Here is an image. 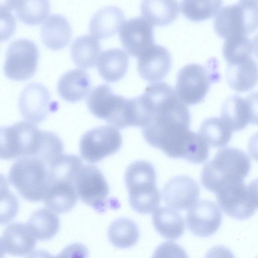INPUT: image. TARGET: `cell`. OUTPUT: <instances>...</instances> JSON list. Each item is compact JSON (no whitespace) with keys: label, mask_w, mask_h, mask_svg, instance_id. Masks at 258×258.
Segmentation results:
<instances>
[{"label":"cell","mask_w":258,"mask_h":258,"mask_svg":"<svg viewBox=\"0 0 258 258\" xmlns=\"http://www.w3.org/2000/svg\"><path fill=\"white\" fill-rule=\"evenodd\" d=\"M143 116L142 132L152 146L168 156L177 157L191 133L190 116L175 91L165 82L148 86L138 97Z\"/></svg>","instance_id":"cell-1"},{"label":"cell","mask_w":258,"mask_h":258,"mask_svg":"<svg viewBox=\"0 0 258 258\" xmlns=\"http://www.w3.org/2000/svg\"><path fill=\"white\" fill-rule=\"evenodd\" d=\"M250 168V160L245 152L234 147L223 148L204 165L201 183L207 189L216 194L227 183L244 180Z\"/></svg>","instance_id":"cell-2"},{"label":"cell","mask_w":258,"mask_h":258,"mask_svg":"<svg viewBox=\"0 0 258 258\" xmlns=\"http://www.w3.org/2000/svg\"><path fill=\"white\" fill-rule=\"evenodd\" d=\"M124 179L132 209L142 214L154 211L160 204L161 195L156 185L153 166L146 161H135L127 168Z\"/></svg>","instance_id":"cell-3"},{"label":"cell","mask_w":258,"mask_h":258,"mask_svg":"<svg viewBox=\"0 0 258 258\" xmlns=\"http://www.w3.org/2000/svg\"><path fill=\"white\" fill-rule=\"evenodd\" d=\"M87 104L93 115L105 120L116 128L135 126L134 98L127 99L114 94L107 85H100L94 88L87 99Z\"/></svg>","instance_id":"cell-4"},{"label":"cell","mask_w":258,"mask_h":258,"mask_svg":"<svg viewBox=\"0 0 258 258\" xmlns=\"http://www.w3.org/2000/svg\"><path fill=\"white\" fill-rule=\"evenodd\" d=\"M8 178L24 199L31 202L43 200L48 186V167L39 158L20 157L12 164Z\"/></svg>","instance_id":"cell-5"},{"label":"cell","mask_w":258,"mask_h":258,"mask_svg":"<svg viewBox=\"0 0 258 258\" xmlns=\"http://www.w3.org/2000/svg\"><path fill=\"white\" fill-rule=\"evenodd\" d=\"M217 65L212 60L206 66L190 63L179 71L175 91L181 102L191 105L203 100L211 84L219 79Z\"/></svg>","instance_id":"cell-6"},{"label":"cell","mask_w":258,"mask_h":258,"mask_svg":"<svg viewBox=\"0 0 258 258\" xmlns=\"http://www.w3.org/2000/svg\"><path fill=\"white\" fill-rule=\"evenodd\" d=\"M214 26L218 36L225 40L254 32L258 29V3L239 1L223 7L216 15Z\"/></svg>","instance_id":"cell-7"},{"label":"cell","mask_w":258,"mask_h":258,"mask_svg":"<svg viewBox=\"0 0 258 258\" xmlns=\"http://www.w3.org/2000/svg\"><path fill=\"white\" fill-rule=\"evenodd\" d=\"M42 131L34 124L19 121L1 128V158L10 160L37 155Z\"/></svg>","instance_id":"cell-8"},{"label":"cell","mask_w":258,"mask_h":258,"mask_svg":"<svg viewBox=\"0 0 258 258\" xmlns=\"http://www.w3.org/2000/svg\"><path fill=\"white\" fill-rule=\"evenodd\" d=\"M39 56L36 44L27 39L11 42L8 48L4 64L5 74L9 79L22 81L35 73Z\"/></svg>","instance_id":"cell-9"},{"label":"cell","mask_w":258,"mask_h":258,"mask_svg":"<svg viewBox=\"0 0 258 258\" xmlns=\"http://www.w3.org/2000/svg\"><path fill=\"white\" fill-rule=\"evenodd\" d=\"M120 132L112 125L100 126L86 132L80 142L82 157L91 163L98 162L117 152L121 147Z\"/></svg>","instance_id":"cell-10"},{"label":"cell","mask_w":258,"mask_h":258,"mask_svg":"<svg viewBox=\"0 0 258 258\" xmlns=\"http://www.w3.org/2000/svg\"><path fill=\"white\" fill-rule=\"evenodd\" d=\"M76 187L83 203L98 213L106 211L109 188L97 167L90 164L83 165L76 178Z\"/></svg>","instance_id":"cell-11"},{"label":"cell","mask_w":258,"mask_h":258,"mask_svg":"<svg viewBox=\"0 0 258 258\" xmlns=\"http://www.w3.org/2000/svg\"><path fill=\"white\" fill-rule=\"evenodd\" d=\"M216 194L219 206L230 217L244 220L252 217L255 212L244 180L227 183Z\"/></svg>","instance_id":"cell-12"},{"label":"cell","mask_w":258,"mask_h":258,"mask_svg":"<svg viewBox=\"0 0 258 258\" xmlns=\"http://www.w3.org/2000/svg\"><path fill=\"white\" fill-rule=\"evenodd\" d=\"M119 36L126 51L134 57H138L154 44L152 24L141 17L124 22L120 29Z\"/></svg>","instance_id":"cell-13"},{"label":"cell","mask_w":258,"mask_h":258,"mask_svg":"<svg viewBox=\"0 0 258 258\" xmlns=\"http://www.w3.org/2000/svg\"><path fill=\"white\" fill-rule=\"evenodd\" d=\"M19 108L27 121L39 124L47 117L50 108V94L43 85L32 83L22 91L19 99Z\"/></svg>","instance_id":"cell-14"},{"label":"cell","mask_w":258,"mask_h":258,"mask_svg":"<svg viewBox=\"0 0 258 258\" xmlns=\"http://www.w3.org/2000/svg\"><path fill=\"white\" fill-rule=\"evenodd\" d=\"M222 219L221 211L214 202L202 200L190 207L186 220L188 228L194 235L207 237L218 230Z\"/></svg>","instance_id":"cell-15"},{"label":"cell","mask_w":258,"mask_h":258,"mask_svg":"<svg viewBox=\"0 0 258 258\" xmlns=\"http://www.w3.org/2000/svg\"><path fill=\"white\" fill-rule=\"evenodd\" d=\"M200 188L191 178L180 175L171 179L164 186L162 196L165 203L178 210L192 206L199 199Z\"/></svg>","instance_id":"cell-16"},{"label":"cell","mask_w":258,"mask_h":258,"mask_svg":"<svg viewBox=\"0 0 258 258\" xmlns=\"http://www.w3.org/2000/svg\"><path fill=\"white\" fill-rule=\"evenodd\" d=\"M171 66V58L168 50L153 44L139 57L138 71L140 76L148 82H157L164 78Z\"/></svg>","instance_id":"cell-17"},{"label":"cell","mask_w":258,"mask_h":258,"mask_svg":"<svg viewBox=\"0 0 258 258\" xmlns=\"http://www.w3.org/2000/svg\"><path fill=\"white\" fill-rule=\"evenodd\" d=\"M36 239L27 224L12 223L5 228L1 237V253L27 255L34 250Z\"/></svg>","instance_id":"cell-18"},{"label":"cell","mask_w":258,"mask_h":258,"mask_svg":"<svg viewBox=\"0 0 258 258\" xmlns=\"http://www.w3.org/2000/svg\"><path fill=\"white\" fill-rule=\"evenodd\" d=\"M78 199L75 182L58 180L48 183L43 201L49 209L55 213L62 214L73 209Z\"/></svg>","instance_id":"cell-19"},{"label":"cell","mask_w":258,"mask_h":258,"mask_svg":"<svg viewBox=\"0 0 258 258\" xmlns=\"http://www.w3.org/2000/svg\"><path fill=\"white\" fill-rule=\"evenodd\" d=\"M72 37V29L68 20L59 14H53L42 24L41 38L48 48L58 50L66 47Z\"/></svg>","instance_id":"cell-20"},{"label":"cell","mask_w":258,"mask_h":258,"mask_svg":"<svg viewBox=\"0 0 258 258\" xmlns=\"http://www.w3.org/2000/svg\"><path fill=\"white\" fill-rule=\"evenodd\" d=\"M91 88V79L87 72L75 69L64 73L57 86L59 96L65 101L76 102L83 99Z\"/></svg>","instance_id":"cell-21"},{"label":"cell","mask_w":258,"mask_h":258,"mask_svg":"<svg viewBox=\"0 0 258 258\" xmlns=\"http://www.w3.org/2000/svg\"><path fill=\"white\" fill-rule=\"evenodd\" d=\"M226 77L233 90L238 92L249 91L258 82V66L251 57L229 63Z\"/></svg>","instance_id":"cell-22"},{"label":"cell","mask_w":258,"mask_h":258,"mask_svg":"<svg viewBox=\"0 0 258 258\" xmlns=\"http://www.w3.org/2000/svg\"><path fill=\"white\" fill-rule=\"evenodd\" d=\"M124 20V15L119 8L110 6L98 11L93 16L89 24V31L97 39H107L120 30Z\"/></svg>","instance_id":"cell-23"},{"label":"cell","mask_w":258,"mask_h":258,"mask_svg":"<svg viewBox=\"0 0 258 258\" xmlns=\"http://www.w3.org/2000/svg\"><path fill=\"white\" fill-rule=\"evenodd\" d=\"M97 64L98 73L105 81L117 82L122 79L127 72L128 56L121 49H109L101 53Z\"/></svg>","instance_id":"cell-24"},{"label":"cell","mask_w":258,"mask_h":258,"mask_svg":"<svg viewBox=\"0 0 258 258\" xmlns=\"http://www.w3.org/2000/svg\"><path fill=\"white\" fill-rule=\"evenodd\" d=\"M141 12L144 17L156 26H165L174 21L179 10L177 0H142Z\"/></svg>","instance_id":"cell-25"},{"label":"cell","mask_w":258,"mask_h":258,"mask_svg":"<svg viewBox=\"0 0 258 258\" xmlns=\"http://www.w3.org/2000/svg\"><path fill=\"white\" fill-rule=\"evenodd\" d=\"M101 46L97 38L85 35L75 39L71 45V54L75 64L83 69H89L97 64Z\"/></svg>","instance_id":"cell-26"},{"label":"cell","mask_w":258,"mask_h":258,"mask_svg":"<svg viewBox=\"0 0 258 258\" xmlns=\"http://www.w3.org/2000/svg\"><path fill=\"white\" fill-rule=\"evenodd\" d=\"M152 220L157 232L165 238L174 240L181 237L185 230L182 217L176 211L165 207L155 210Z\"/></svg>","instance_id":"cell-27"},{"label":"cell","mask_w":258,"mask_h":258,"mask_svg":"<svg viewBox=\"0 0 258 258\" xmlns=\"http://www.w3.org/2000/svg\"><path fill=\"white\" fill-rule=\"evenodd\" d=\"M221 117L232 131L237 132L244 129L249 122L246 99L238 95L229 97L222 106Z\"/></svg>","instance_id":"cell-28"},{"label":"cell","mask_w":258,"mask_h":258,"mask_svg":"<svg viewBox=\"0 0 258 258\" xmlns=\"http://www.w3.org/2000/svg\"><path fill=\"white\" fill-rule=\"evenodd\" d=\"M27 225L36 239L47 240L58 232L59 220L53 211L42 208L32 213L28 220Z\"/></svg>","instance_id":"cell-29"},{"label":"cell","mask_w":258,"mask_h":258,"mask_svg":"<svg viewBox=\"0 0 258 258\" xmlns=\"http://www.w3.org/2000/svg\"><path fill=\"white\" fill-rule=\"evenodd\" d=\"M108 237L110 242L117 248L131 247L138 240L139 229L132 220L125 218H119L110 225Z\"/></svg>","instance_id":"cell-30"},{"label":"cell","mask_w":258,"mask_h":258,"mask_svg":"<svg viewBox=\"0 0 258 258\" xmlns=\"http://www.w3.org/2000/svg\"><path fill=\"white\" fill-rule=\"evenodd\" d=\"M232 131L221 117H210L202 123L199 133L209 146L223 147L232 137Z\"/></svg>","instance_id":"cell-31"},{"label":"cell","mask_w":258,"mask_h":258,"mask_svg":"<svg viewBox=\"0 0 258 258\" xmlns=\"http://www.w3.org/2000/svg\"><path fill=\"white\" fill-rule=\"evenodd\" d=\"M15 9L23 23L35 26L41 23L49 15L50 4L49 0H19Z\"/></svg>","instance_id":"cell-32"},{"label":"cell","mask_w":258,"mask_h":258,"mask_svg":"<svg viewBox=\"0 0 258 258\" xmlns=\"http://www.w3.org/2000/svg\"><path fill=\"white\" fill-rule=\"evenodd\" d=\"M222 0H181L182 14L188 20L200 22L214 17L219 12Z\"/></svg>","instance_id":"cell-33"},{"label":"cell","mask_w":258,"mask_h":258,"mask_svg":"<svg viewBox=\"0 0 258 258\" xmlns=\"http://www.w3.org/2000/svg\"><path fill=\"white\" fill-rule=\"evenodd\" d=\"M251 41L246 35L236 36L225 40L222 53L228 63L241 61L251 57Z\"/></svg>","instance_id":"cell-34"},{"label":"cell","mask_w":258,"mask_h":258,"mask_svg":"<svg viewBox=\"0 0 258 258\" xmlns=\"http://www.w3.org/2000/svg\"><path fill=\"white\" fill-rule=\"evenodd\" d=\"M63 144L54 133L42 131L41 144L35 156L49 166L63 154Z\"/></svg>","instance_id":"cell-35"},{"label":"cell","mask_w":258,"mask_h":258,"mask_svg":"<svg viewBox=\"0 0 258 258\" xmlns=\"http://www.w3.org/2000/svg\"><path fill=\"white\" fill-rule=\"evenodd\" d=\"M6 181L4 180V193L2 191L1 224L9 223L15 216L18 210L17 199L8 189Z\"/></svg>","instance_id":"cell-36"},{"label":"cell","mask_w":258,"mask_h":258,"mask_svg":"<svg viewBox=\"0 0 258 258\" xmlns=\"http://www.w3.org/2000/svg\"><path fill=\"white\" fill-rule=\"evenodd\" d=\"M246 100L249 109V122L258 125V92L250 94Z\"/></svg>","instance_id":"cell-37"},{"label":"cell","mask_w":258,"mask_h":258,"mask_svg":"<svg viewBox=\"0 0 258 258\" xmlns=\"http://www.w3.org/2000/svg\"><path fill=\"white\" fill-rule=\"evenodd\" d=\"M247 189L251 203L256 209L258 208V178L249 183Z\"/></svg>","instance_id":"cell-38"},{"label":"cell","mask_w":258,"mask_h":258,"mask_svg":"<svg viewBox=\"0 0 258 258\" xmlns=\"http://www.w3.org/2000/svg\"><path fill=\"white\" fill-rule=\"evenodd\" d=\"M248 151L250 157L258 161V132L250 137L248 143Z\"/></svg>","instance_id":"cell-39"},{"label":"cell","mask_w":258,"mask_h":258,"mask_svg":"<svg viewBox=\"0 0 258 258\" xmlns=\"http://www.w3.org/2000/svg\"><path fill=\"white\" fill-rule=\"evenodd\" d=\"M19 0H1V12H9L16 8Z\"/></svg>","instance_id":"cell-40"},{"label":"cell","mask_w":258,"mask_h":258,"mask_svg":"<svg viewBox=\"0 0 258 258\" xmlns=\"http://www.w3.org/2000/svg\"><path fill=\"white\" fill-rule=\"evenodd\" d=\"M252 51L258 58V34L254 36L251 41Z\"/></svg>","instance_id":"cell-41"},{"label":"cell","mask_w":258,"mask_h":258,"mask_svg":"<svg viewBox=\"0 0 258 258\" xmlns=\"http://www.w3.org/2000/svg\"><path fill=\"white\" fill-rule=\"evenodd\" d=\"M240 1H250L258 3V0H239Z\"/></svg>","instance_id":"cell-42"}]
</instances>
